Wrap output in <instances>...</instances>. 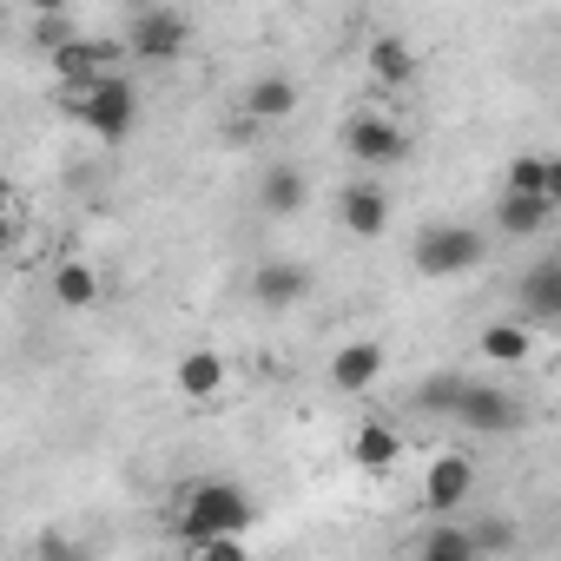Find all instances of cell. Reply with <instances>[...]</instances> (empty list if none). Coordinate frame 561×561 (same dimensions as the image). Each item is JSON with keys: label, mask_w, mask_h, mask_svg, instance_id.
<instances>
[{"label": "cell", "mask_w": 561, "mask_h": 561, "mask_svg": "<svg viewBox=\"0 0 561 561\" xmlns=\"http://www.w3.org/2000/svg\"><path fill=\"white\" fill-rule=\"evenodd\" d=\"M337 218L351 238H383L390 231V192L383 185H344L337 192Z\"/></svg>", "instance_id": "cell-14"}, {"label": "cell", "mask_w": 561, "mask_h": 561, "mask_svg": "<svg viewBox=\"0 0 561 561\" xmlns=\"http://www.w3.org/2000/svg\"><path fill=\"white\" fill-rule=\"evenodd\" d=\"M41 561H87V548H73V541L47 535V541H41Z\"/></svg>", "instance_id": "cell-26"}, {"label": "cell", "mask_w": 561, "mask_h": 561, "mask_svg": "<svg viewBox=\"0 0 561 561\" xmlns=\"http://www.w3.org/2000/svg\"><path fill=\"white\" fill-rule=\"evenodd\" d=\"M251 522H257V502L225 476L192 482L179 502V541H244Z\"/></svg>", "instance_id": "cell-1"}, {"label": "cell", "mask_w": 561, "mask_h": 561, "mask_svg": "<svg viewBox=\"0 0 561 561\" xmlns=\"http://www.w3.org/2000/svg\"><path fill=\"white\" fill-rule=\"evenodd\" d=\"M113 60H126V54H119L113 41H87V34H73L67 47H54V73H60V80H73V93H80V87H93L100 73H113Z\"/></svg>", "instance_id": "cell-13"}, {"label": "cell", "mask_w": 561, "mask_h": 561, "mask_svg": "<svg viewBox=\"0 0 561 561\" xmlns=\"http://www.w3.org/2000/svg\"><path fill=\"white\" fill-rule=\"evenodd\" d=\"M416 561H482V554H476V541H469L462 522H436V528H423Z\"/></svg>", "instance_id": "cell-22"}, {"label": "cell", "mask_w": 561, "mask_h": 561, "mask_svg": "<svg viewBox=\"0 0 561 561\" xmlns=\"http://www.w3.org/2000/svg\"><path fill=\"white\" fill-rule=\"evenodd\" d=\"M344 152L357 159V165H403L410 159V133L397 126V119H383V113H357L351 126H344Z\"/></svg>", "instance_id": "cell-5"}, {"label": "cell", "mask_w": 561, "mask_h": 561, "mask_svg": "<svg viewBox=\"0 0 561 561\" xmlns=\"http://www.w3.org/2000/svg\"><path fill=\"white\" fill-rule=\"evenodd\" d=\"M508 192H515V198H548V205H561V159H554V152H522V159L508 165Z\"/></svg>", "instance_id": "cell-16"}, {"label": "cell", "mask_w": 561, "mask_h": 561, "mask_svg": "<svg viewBox=\"0 0 561 561\" xmlns=\"http://www.w3.org/2000/svg\"><path fill=\"white\" fill-rule=\"evenodd\" d=\"M370 73H377L383 87H410V80H416V47H410L403 34H377V41H370Z\"/></svg>", "instance_id": "cell-21"}, {"label": "cell", "mask_w": 561, "mask_h": 561, "mask_svg": "<svg viewBox=\"0 0 561 561\" xmlns=\"http://www.w3.org/2000/svg\"><path fill=\"white\" fill-rule=\"evenodd\" d=\"M8 251H14V218L0 211V257H8Z\"/></svg>", "instance_id": "cell-27"}, {"label": "cell", "mask_w": 561, "mask_h": 561, "mask_svg": "<svg viewBox=\"0 0 561 561\" xmlns=\"http://www.w3.org/2000/svg\"><path fill=\"white\" fill-rule=\"evenodd\" d=\"M185 47H192V21L179 8H139L126 21V41H119V54L126 60H146V67H172Z\"/></svg>", "instance_id": "cell-3"}, {"label": "cell", "mask_w": 561, "mask_h": 561, "mask_svg": "<svg viewBox=\"0 0 561 561\" xmlns=\"http://www.w3.org/2000/svg\"><path fill=\"white\" fill-rule=\"evenodd\" d=\"M383 364H390V351H383L377 337H351V344L331 351V383H337L344 397H357V390H370V383L383 377Z\"/></svg>", "instance_id": "cell-12"}, {"label": "cell", "mask_w": 561, "mask_h": 561, "mask_svg": "<svg viewBox=\"0 0 561 561\" xmlns=\"http://www.w3.org/2000/svg\"><path fill=\"white\" fill-rule=\"evenodd\" d=\"M528 331H554L561 324V257H541L522 271V318Z\"/></svg>", "instance_id": "cell-9"}, {"label": "cell", "mask_w": 561, "mask_h": 561, "mask_svg": "<svg viewBox=\"0 0 561 561\" xmlns=\"http://www.w3.org/2000/svg\"><path fill=\"white\" fill-rule=\"evenodd\" d=\"M476 351H482V364H528L535 357V331L528 324H515V318H495V324H482V337H476Z\"/></svg>", "instance_id": "cell-18"}, {"label": "cell", "mask_w": 561, "mask_h": 561, "mask_svg": "<svg viewBox=\"0 0 561 561\" xmlns=\"http://www.w3.org/2000/svg\"><path fill=\"white\" fill-rule=\"evenodd\" d=\"M238 106H244V126H277V119L298 113V80L291 73H257L238 93Z\"/></svg>", "instance_id": "cell-11"}, {"label": "cell", "mask_w": 561, "mask_h": 561, "mask_svg": "<svg viewBox=\"0 0 561 561\" xmlns=\"http://www.w3.org/2000/svg\"><path fill=\"white\" fill-rule=\"evenodd\" d=\"M73 119H80L93 139H106V146L133 139V133H139V93H133V80H126V73H100L93 87L73 93Z\"/></svg>", "instance_id": "cell-2"}, {"label": "cell", "mask_w": 561, "mask_h": 561, "mask_svg": "<svg viewBox=\"0 0 561 561\" xmlns=\"http://www.w3.org/2000/svg\"><path fill=\"white\" fill-rule=\"evenodd\" d=\"M179 561H251V548L244 541H185Z\"/></svg>", "instance_id": "cell-25"}, {"label": "cell", "mask_w": 561, "mask_h": 561, "mask_svg": "<svg viewBox=\"0 0 561 561\" xmlns=\"http://www.w3.org/2000/svg\"><path fill=\"white\" fill-rule=\"evenodd\" d=\"M469 489H476V462L449 449V456H436L430 476H423V508H430L436 522H456V508L469 502Z\"/></svg>", "instance_id": "cell-8"}, {"label": "cell", "mask_w": 561, "mask_h": 561, "mask_svg": "<svg viewBox=\"0 0 561 561\" xmlns=\"http://www.w3.org/2000/svg\"><path fill=\"white\" fill-rule=\"evenodd\" d=\"M462 528H469L476 554H502V548H515V528H508L502 515H482V522H462Z\"/></svg>", "instance_id": "cell-24"}, {"label": "cell", "mask_w": 561, "mask_h": 561, "mask_svg": "<svg viewBox=\"0 0 561 561\" xmlns=\"http://www.w3.org/2000/svg\"><path fill=\"white\" fill-rule=\"evenodd\" d=\"M311 298V271L298 264V257H264L257 271H251V305L257 311H291V305H305Z\"/></svg>", "instance_id": "cell-7"}, {"label": "cell", "mask_w": 561, "mask_h": 561, "mask_svg": "<svg viewBox=\"0 0 561 561\" xmlns=\"http://www.w3.org/2000/svg\"><path fill=\"white\" fill-rule=\"evenodd\" d=\"M54 305L60 311H93L100 305V271L87 257H60L54 264Z\"/></svg>", "instance_id": "cell-19"}, {"label": "cell", "mask_w": 561, "mask_h": 561, "mask_svg": "<svg viewBox=\"0 0 561 561\" xmlns=\"http://www.w3.org/2000/svg\"><path fill=\"white\" fill-rule=\"evenodd\" d=\"M482 257H489V238L476 231V225H430L423 238H416V271L423 277H469V271H482Z\"/></svg>", "instance_id": "cell-4"}, {"label": "cell", "mask_w": 561, "mask_h": 561, "mask_svg": "<svg viewBox=\"0 0 561 561\" xmlns=\"http://www.w3.org/2000/svg\"><path fill=\"white\" fill-rule=\"evenodd\" d=\"M476 377H462V370H430L423 383H416V410H430V416H449L456 403H462V390H469Z\"/></svg>", "instance_id": "cell-23"}, {"label": "cell", "mask_w": 561, "mask_h": 561, "mask_svg": "<svg viewBox=\"0 0 561 561\" xmlns=\"http://www.w3.org/2000/svg\"><path fill=\"white\" fill-rule=\"evenodd\" d=\"M554 211H561V205H548V198H515V192H502L495 225H502L508 238H541V231L554 225Z\"/></svg>", "instance_id": "cell-20"}, {"label": "cell", "mask_w": 561, "mask_h": 561, "mask_svg": "<svg viewBox=\"0 0 561 561\" xmlns=\"http://www.w3.org/2000/svg\"><path fill=\"white\" fill-rule=\"evenodd\" d=\"M172 383H179V397H192V403H211V397L231 383V364H225L218 351H185V357L172 364Z\"/></svg>", "instance_id": "cell-15"}, {"label": "cell", "mask_w": 561, "mask_h": 561, "mask_svg": "<svg viewBox=\"0 0 561 561\" xmlns=\"http://www.w3.org/2000/svg\"><path fill=\"white\" fill-rule=\"evenodd\" d=\"M344 456H351V469L383 476V469H397V462H403V430H397V423H383V416H370V423H357V430H351Z\"/></svg>", "instance_id": "cell-10"}, {"label": "cell", "mask_w": 561, "mask_h": 561, "mask_svg": "<svg viewBox=\"0 0 561 561\" xmlns=\"http://www.w3.org/2000/svg\"><path fill=\"white\" fill-rule=\"evenodd\" d=\"M449 423H462V430H476V436H508V430H522V403H515L502 383H469L462 403L449 410Z\"/></svg>", "instance_id": "cell-6"}, {"label": "cell", "mask_w": 561, "mask_h": 561, "mask_svg": "<svg viewBox=\"0 0 561 561\" xmlns=\"http://www.w3.org/2000/svg\"><path fill=\"white\" fill-rule=\"evenodd\" d=\"M257 205H264L271 218H298V211L311 205V179H305L298 165H271L264 185H257Z\"/></svg>", "instance_id": "cell-17"}]
</instances>
